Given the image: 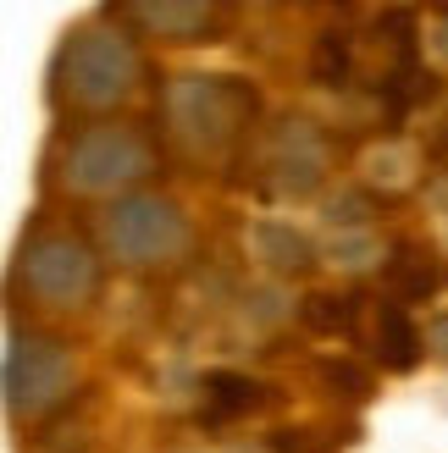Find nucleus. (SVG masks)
<instances>
[{
  "mask_svg": "<svg viewBox=\"0 0 448 453\" xmlns=\"http://www.w3.org/2000/svg\"><path fill=\"white\" fill-rule=\"evenodd\" d=\"M139 78H144V61H139L127 34L83 28L61 50V100H73L83 111L122 105L133 88H139Z\"/></svg>",
  "mask_w": 448,
  "mask_h": 453,
  "instance_id": "f257e3e1",
  "label": "nucleus"
},
{
  "mask_svg": "<svg viewBox=\"0 0 448 453\" xmlns=\"http://www.w3.org/2000/svg\"><path fill=\"white\" fill-rule=\"evenodd\" d=\"M150 166H155V150L127 122H89L66 144V188H78V194L127 188L139 177H150Z\"/></svg>",
  "mask_w": 448,
  "mask_h": 453,
  "instance_id": "f03ea898",
  "label": "nucleus"
},
{
  "mask_svg": "<svg viewBox=\"0 0 448 453\" xmlns=\"http://www.w3.org/2000/svg\"><path fill=\"white\" fill-rule=\"evenodd\" d=\"M22 288L44 310H83L100 293V260L95 249L73 233H44L22 255Z\"/></svg>",
  "mask_w": 448,
  "mask_h": 453,
  "instance_id": "7ed1b4c3",
  "label": "nucleus"
},
{
  "mask_svg": "<svg viewBox=\"0 0 448 453\" xmlns=\"http://www.w3.org/2000/svg\"><path fill=\"white\" fill-rule=\"evenodd\" d=\"M105 243L122 265H166L189 249V221L172 199H122L105 211Z\"/></svg>",
  "mask_w": 448,
  "mask_h": 453,
  "instance_id": "20e7f679",
  "label": "nucleus"
},
{
  "mask_svg": "<svg viewBox=\"0 0 448 453\" xmlns=\"http://www.w3.org/2000/svg\"><path fill=\"white\" fill-rule=\"evenodd\" d=\"M73 393V354L56 337H17L6 359V398L17 415H44Z\"/></svg>",
  "mask_w": 448,
  "mask_h": 453,
  "instance_id": "39448f33",
  "label": "nucleus"
},
{
  "mask_svg": "<svg viewBox=\"0 0 448 453\" xmlns=\"http://www.w3.org/2000/svg\"><path fill=\"white\" fill-rule=\"evenodd\" d=\"M382 282H388V293H393V304H421V299H432V293H437V255H432V243L398 238L393 255L382 260Z\"/></svg>",
  "mask_w": 448,
  "mask_h": 453,
  "instance_id": "423d86ee",
  "label": "nucleus"
},
{
  "mask_svg": "<svg viewBox=\"0 0 448 453\" xmlns=\"http://www.w3.org/2000/svg\"><path fill=\"white\" fill-rule=\"evenodd\" d=\"M421 354L427 349H421V326L410 321V310L382 299L376 304V326H371V359L382 371H415Z\"/></svg>",
  "mask_w": 448,
  "mask_h": 453,
  "instance_id": "0eeeda50",
  "label": "nucleus"
},
{
  "mask_svg": "<svg viewBox=\"0 0 448 453\" xmlns=\"http://www.w3.org/2000/svg\"><path fill=\"white\" fill-rule=\"evenodd\" d=\"M127 22H144V28L155 34H166L172 44H199V39H211L221 28V6H127L122 12Z\"/></svg>",
  "mask_w": 448,
  "mask_h": 453,
  "instance_id": "6e6552de",
  "label": "nucleus"
},
{
  "mask_svg": "<svg viewBox=\"0 0 448 453\" xmlns=\"http://www.w3.org/2000/svg\"><path fill=\"white\" fill-rule=\"evenodd\" d=\"M266 403H272V388H260V381H250V376H233V371L205 376V415H211V420L260 415Z\"/></svg>",
  "mask_w": 448,
  "mask_h": 453,
  "instance_id": "1a4fd4ad",
  "label": "nucleus"
},
{
  "mask_svg": "<svg viewBox=\"0 0 448 453\" xmlns=\"http://www.w3.org/2000/svg\"><path fill=\"white\" fill-rule=\"evenodd\" d=\"M305 326L321 337H354L360 332V299L354 293H310L305 299Z\"/></svg>",
  "mask_w": 448,
  "mask_h": 453,
  "instance_id": "9d476101",
  "label": "nucleus"
},
{
  "mask_svg": "<svg viewBox=\"0 0 448 453\" xmlns=\"http://www.w3.org/2000/svg\"><path fill=\"white\" fill-rule=\"evenodd\" d=\"M316 381L332 393V398H344V403H366L371 393H376V381H371V371L366 365H354V359H321L316 365Z\"/></svg>",
  "mask_w": 448,
  "mask_h": 453,
  "instance_id": "9b49d317",
  "label": "nucleus"
},
{
  "mask_svg": "<svg viewBox=\"0 0 448 453\" xmlns=\"http://www.w3.org/2000/svg\"><path fill=\"white\" fill-rule=\"evenodd\" d=\"M316 78L321 83H349V66H354V44H349V34L344 28H327L321 39H316Z\"/></svg>",
  "mask_w": 448,
  "mask_h": 453,
  "instance_id": "f8f14e48",
  "label": "nucleus"
},
{
  "mask_svg": "<svg viewBox=\"0 0 448 453\" xmlns=\"http://www.w3.org/2000/svg\"><path fill=\"white\" fill-rule=\"evenodd\" d=\"M316 437H327V432H282L277 437V453H338L344 448V437H332V442H316Z\"/></svg>",
  "mask_w": 448,
  "mask_h": 453,
  "instance_id": "ddd939ff",
  "label": "nucleus"
},
{
  "mask_svg": "<svg viewBox=\"0 0 448 453\" xmlns=\"http://www.w3.org/2000/svg\"><path fill=\"white\" fill-rule=\"evenodd\" d=\"M421 349H437V354L448 359V315H432V321H427V332H421Z\"/></svg>",
  "mask_w": 448,
  "mask_h": 453,
  "instance_id": "4468645a",
  "label": "nucleus"
}]
</instances>
